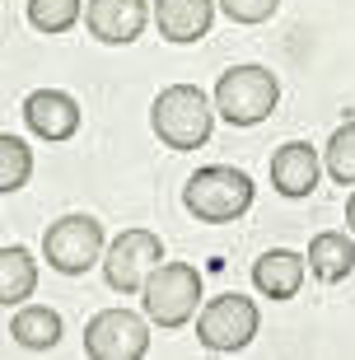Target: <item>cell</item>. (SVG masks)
I'll return each instance as SVG.
<instances>
[{
    "label": "cell",
    "mask_w": 355,
    "mask_h": 360,
    "mask_svg": "<svg viewBox=\"0 0 355 360\" xmlns=\"http://www.w3.org/2000/svg\"><path fill=\"white\" fill-rule=\"evenodd\" d=\"M150 24V5L145 0H89L84 5V28H89L98 42H112V47H127L136 42Z\"/></svg>",
    "instance_id": "cell-9"
},
{
    "label": "cell",
    "mask_w": 355,
    "mask_h": 360,
    "mask_svg": "<svg viewBox=\"0 0 355 360\" xmlns=\"http://www.w3.org/2000/svg\"><path fill=\"white\" fill-rule=\"evenodd\" d=\"M280 103V84L266 66H229L215 84V108L229 127H257Z\"/></svg>",
    "instance_id": "cell-3"
},
{
    "label": "cell",
    "mask_w": 355,
    "mask_h": 360,
    "mask_svg": "<svg viewBox=\"0 0 355 360\" xmlns=\"http://www.w3.org/2000/svg\"><path fill=\"white\" fill-rule=\"evenodd\" d=\"M257 328H262V314H257V304L252 300H243V295H220V300H211V304L201 309L197 319V337L206 351H243L257 337Z\"/></svg>",
    "instance_id": "cell-7"
},
{
    "label": "cell",
    "mask_w": 355,
    "mask_h": 360,
    "mask_svg": "<svg viewBox=\"0 0 355 360\" xmlns=\"http://www.w3.org/2000/svg\"><path fill=\"white\" fill-rule=\"evenodd\" d=\"M346 225H351V234H355V192H351V201H346Z\"/></svg>",
    "instance_id": "cell-21"
},
{
    "label": "cell",
    "mask_w": 355,
    "mask_h": 360,
    "mask_svg": "<svg viewBox=\"0 0 355 360\" xmlns=\"http://www.w3.org/2000/svg\"><path fill=\"white\" fill-rule=\"evenodd\" d=\"M155 24L169 42H201L215 24V0H155Z\"/></svg>",
    "instance_id": "cell-11"
},
{
    "label": "cell",
    "mask_w": 355,
    "mask_h": 360,
    "mask_svg": "<svg viewBox=\"0 0 355 360\" xmlns=\"http://www.w3.org/2000/svg\"><path fill=\"white\" fill-rule=\"evenodd\" d=\"M33 290H38V262H33V253H28L24 243H5V253H0V300H5V309L24 304Z\"/></svg>",
    "instance_id": "cell-16"
},
{
    "label": "cell",
    "mask_w": 355,
    "mask_h": 360,
    "mask_svg": "<svg viewBox=\"0 0 355 360\" xmlns=\"http://www.w3.org/2000/svg\"><path fill=\"white\" fill-rule=\"evenodd\" d=\"M145 314L150 323L159 328H183L192 314H197V300H201V271L192 262H159L155 276L145 281Z\"/></svg>",
    "instance_id": "cell-4"
},
{
    "label": "cell",
    "mask_w": 355,
    "mask_h": 360,
    "mask_svg": "<svg viewBox=\"0 0 355 360\" xmlns=\"http://www.w3.org/2000/svg\"><path fill=\"white\" fill-rule=\"evenodd\" d=\"M10 337L24 351H52L61 342V314L47 304H19V314L10 319Z\"/></svg>",
    "instance_id": "cell-15"
},
{
    "label": "cell",
    "mask_w": 355,
    "mask_h": 360,
    "mask_svg": "<svg viewBox=\"0 0 355 360\" xmlns=\"http://www.w3.org/2000/svg\"><path fill=\"white\" fill-rule=\"evenodd\" d=\"M224 14L234 19V24H262V19H271L276 14L280 0H220Z\"/></svg>",
    "instance_id": "cell-20"
},
{
    "label": "cell",
    "mask_w": 355,
    "mask_h": 360,
    "mask_svg": "<svg viewBox=\"0 0 355 360\" xmlns=\"http://www.w3.org/2000/svg\"><path fill=\"white\" fill-rule=\"evenodd\" d=\"M309 271H314L318 281H328V285L346 281V276L355 271V243L346 239L342 229H328V234H318V239L309 243Z\"/></svg>",
    "instance_id": "cell-14"
},
{
    "label": "cell",
    "mask_w": 355,
    "mask_h": 360,
    "mask_svg": "<svg viewBox=\"0 0 355 360\" xmlns=\"http://www.w3.org/2000/svg\"><path fill=\"white\" fill-rule=\"evenodd\" d=\"M220 108H211V98L197 84H169L159 89L155 108H150V127L169 150H197L211 141V122Z\"/></svg>",
    "instance_id": "cell-1"
},
{
    "label": "cell",
    "mask_w": 355,
    "mask_h": 360,
    "mask_svg": "<svg viewBox=\"0 0 355 360\" xmlns=\"http://www.w3.org/2000/svg\"><path fill=\"white\" fill-rule=\"evenodd\" d=\"M24 122L42 141H70L79 131V103L66 89H33L24 98Z\"/></svg>",
    "instance_id": "cell-10"
},
{
    "label": "cell",
    "mask_w": 355,
    "mask_h": 360,
    "mask_svg": "<svg viewBox=\"0 0 355 360\" xmlns=\"http://www.w3.org/2000/svg\"><path fill=\"white\" fill-rule=\"evenodd\" d=\"M84 5L79 0H28V24L38 33H66L79 24Z\"/></svg>",
    "instance_id": "cell-19"
},
{
    "label": "cell",
    "mask_w": 355,
    "mask_h": 360,
    "mask_svg": "<svg viewBox=\"0 0 355 360\" xmlns=\"http://www.w3.org/2000/svg\"><path fill=\"white\" fill-rule=\"evenodd\" d=\"M271 187L280 197H309L318 187V150L309 141H285L271 155Z\"/></svg>",
    "instance_id": "cell-12"
},
{
    "label": "cell",
    "mask_w": 355,
    "mask_h": 360,
    "mask_svg": "<svg viewBox=\"0 0 355 360\" xmlns=\"http://www.w3.org/2000/svg\"><path fill=\"white\" fill-rule=\"evenodd\" d=\"M183 206L201 225H229L252 206V178L243 169H229V164H206L187 178Z\"/></svg>",
    "instance_id": "cell-2"
},
{
    "label": "cell",
    "mask_w": 355,
    "mask_h": 360,
    "mask_svg": "<svg viewBox=\"0 0 355 360\" xmlns=\"http://www.w3.org/2000/svg\"><path fill=\"white\" fill-rule=\"evenodd\" d=\"M33 178V150L19 141V136H0V192L10 197V192H19V187Z\"/></svg>",
    "instance_id": "cell-17"
},
{
    "label": "cell",
    "mask_w": 355,
    "mask_h": 360,
    "mask_svg": "<svg viewBox=\"0 0 355 360\" xmlns=\"http://www.w3.org/2000/svg\"><path fill=\"white\" fill-rule=\"evenodd\" d=\"M323 164H328L332 183L355 187V117H351V122H342V127L332 131L328 150H323Z\"/></svg>",
    "instance_id": "cell-18"
},
{
    "label": "cell",
    "mask_w": 355,
    "mask_h": 360,
    "mask_svg": "<svg viewBox=\"0 0 355 360\" xmlns=\"http://www.w3.org/2000/svg\"><path fill=\"white\" fill-rule=\"evenodd\" d=\"M309 276V257L290 253V248H271L252 262V285L266 295V300H295Z\"/></svg>",
    "instance_id": "cell-13"
},
{
    "label": "cell",
    "mask_w": 355,
    "mask_h": 360,
    "mask_svg": "<svg viewBox=\"0 0 355 360\" xmlns=\"http://www.w3.org/2000/svg\"><path fill=\"white\" fill-rule=\"evenodd\" d=\"M159 262H164V243L155 229H122L103 253V276L117 295H141Z\"/></svg>",
    "instance_id": "cell-6"
},
{
    "label": "cell",
    "mask_w": 355,
    "mask_h": 360,
    "mask_svg": "<svg viewBox=\"0 0 355 360\" xmlns=\"http://www.w3.org/2000/svg\"><path fill=\"white\" fill-rule=\"evenodd\" d=\"M84 351L93 360H141L150 351V323L131 309H103L84 328Z\"/></svg>",
    "instance_id": "cell-8"
},
{
    "label": "cell",
    "mask_w": 355,
    "mask_h": 360,
    "mask_svg": "<svg viewBox=\"0 0 355 360\" xmlns=\"http://www.w3.org/2000/svg\"><path fill=\"white\" fill-rule=\"evenodd\" d=\"M42 257L61 276H84L103 257V225L93 215H61L42 234Z\"/></svg>",
    "instance_id": "cell-5"
}]
</instances>
